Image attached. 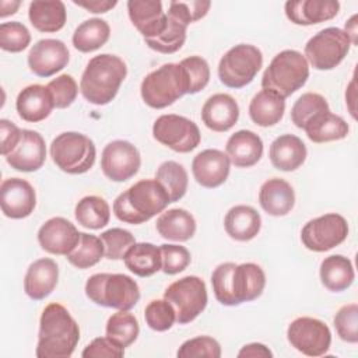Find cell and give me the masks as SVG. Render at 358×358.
Instances as JSON below:
<instances>
[{
  "instance_id": "19",
  "label": "cell",
  "mask_w": 358,
  "mask_h": 358,
  "mask_svg": "<svg viewBox=\"0 0 358 358\" xmlns=\"http://www.w3.org/2000/svg\"><path fill=\"white\" fill-rule=\"evenodd\" d=\"M229 171L231 161L228 155L217 148L203 150L192 161L193 178L206 189L221 186L228 179Z\"/></svg>"
},
{
  "instance_id": "44",
  "label": "cell",
  "mask_w": 358,
  "mask_h": 358,
  "mask_svg": "<svg viewBox=\"0 0 358 358\" xmlns=\"http://www.w3.org/2000/svg\"><path fill=\"white\" fill-rule=\"evenodd\" d=\"M31 42V32L20 21H10L0 24V48L6 52L20 53L28 48Z\"/></svg>"
},
{
  "instance_id": "7",
  "label": "cell",
  "mask_w": 358,
  "mask_h": 358,
  "mask_svg": "<svg viewBox=\"0 0 358 358\" xmlns=\"http://www.w3.org/2000/svg\"><path fill=\"white\" fill-rule=\"evenodd\" d=\"M140 94L145 105L152 109H164L187 94V78L179 63H165L148 73L140 85Z\"/></svg>"
},
{
  "instance_id": "3",
  "label": "cell",
  "mask_w": 358,
  "mask_h": 358,
  "mask_svg": "<svg viewBox=\"0 0 358 358\" xmlns=\"http://www.w3.org/2000/svg\"><path fill=\"white\" fill-rule=\"evenodd\" d=\"M171 204L169 194L157 179H141L120 193L113 201V214L122 222L138 225Z\"/></svg>"
},
{
  "instance_id": "13",
  "label": "cell",
  "mask_w": 358,
  "mask_h": 358,
  "mask_svg": "<svg viewBox=\"0 0 358 358\" xmlns=\"http://www.w3.org/2000/svg\"><path fill=\"white\" fill-rule=\"evenodd\" d=\"M348 236V222L337 213H327L308 221L301 231V241L308 250L327 252L341 245Z\"/></svg>"
},
{
  "instance_id": "33",
  "label": "cell",
  "mask_w": 358,
  "mask_h": 358,
  "mask_svg": "<svg viewBox=\"0 0 358 358\" xmlns=\"http://www.w3.org/2000/svg\"><path fill=\"white\" fill-rule=\"evenodd\" d=\"M285 99L270 90L259 91L249 103V116L260 127H270L282 119Z\"/></svg>"
},
{
  "instance_id": "58",
  "label": "cell",
  "mask_w": 358,
  "mask_h": 358,
  "mask_svg": "<svg viewBox=\"0 0 358 358\" xmlns=\"http://www.w3.org/2000/svg\"><path fill=\"white\" fill-rule=\"evenodd\" d=\"M344 31H345L347 35L350 36L351 43H352V45H357V34H358V31H357V14H354V15L345 22V29H344Z\"/></svg>"
},
{
  "instance_id": "27",
  "label": "cell",
  "mask_w": 358,
  "mask_h": 358,
  "mask_svg": "<svg viewBox=\"0 0 358 358\" xmlns=\"http://www.w3.org/2000/svg\"><path fill=\"white\" fill-rule=\"evenodd\" d=\"M225 154L236 168H250L263 155V140L252 130H238L228 138Z\"/></svg>"
},
{
  "instance_id": "51",
  "label": "cell",
  "mask_w": 358,
  "mask_h": 358,
  "mask_svg": "<svg viewBox=\"0 0 358 358\" xmlns=\"http://www.w3.org/2000/svg\"><path fill=\"white\" fill-rule=\"evenodd\" d=\"M211 7V1H204V0H173L169 3L168 14H172L182 20L185 24H192L196 22L201 18H204Z\"/></svg>"
},
{
  "instance_id": "20",
  "label": "cell",
  "mask_w": 358,
  "mask_h": 358,
  "mask_svg": "<svg viewBox=\"0 0 358 358\" xmlns=\"http://www.w3.org/2000/svg\"><path fill=\"white\" fill-rule=\"evenodd\" d=\"M46 159V144L43 137L29 129H22L21 138L15 148L6 157L7 164L20 172H35L42 168Z\"/></svg>"
},
{
  "instance_id": "29",
  "label": "cell",
  "mask_w": 358,
  "mask_h": 358,
  "mask_svg": "<svg viewBox=\"0 0 358 358\" xmlns=\"http://www.w3.org/2000/svg\"><path fill=\"white\" fill-rule=\"evenodd\" d=\"M224 228L229 238L238 242H248L260 232L262 217L252 206L238 204L231 207L225 214Z\"/></svg>"
},
{
  "instance_id": "18",
  "label": "cell",
  "mask_w": 358,
  "mask_h": 358,
  "mask_svg": "<svg viewBox=\"0 0 358 358\" xmlns=\"http://www.w3.org/2000/svg\"><path fill=\"white\" fill-rule=\"evenodd\" d=\"M80 234L81 232L71 221L63 217H52L41 225L38 242L41 248L50 255L67 256L77 246Z\"/></svg>"
},
{
  "instance_id": "23",
  "label": "cell",
  "mask_w": 358,
  "mask_h": 358,
  "mask_svg": "<svg viewBox=\"0 0 358 358\" xmlns=\"http://www.w3.org/2000/svg\"><path fill=\"white\" fill-rule=\"evenodd\" d=\"M59 281V267L53 259L42 257L35 260L27 268L24 277V291L34 301H42L49 296Z\"/></svg>"
},
{
  "instance_id": "34",
  "label": "cell",
  "mask_w": 358,
  "mask_h": 358,
  "mask_svg": "<svg viewBox=\"0 0 358 358\" xmlns=\"http://www.w3.org/2000/svg\"><path fill=\"white\" fill-rule=\"evenodd\" d=\"M126 267L138 277H151L162 267L161 250L150 242L133 243L123 256Z\"/></svg>"
},
{
  "instance_id": "11",
  "label": "cell",
  "mask_w": 358,
  "mask_h": 358,
  "mask_svg": "<svg viewBox=\"0 0 358 358\" xmlns=\"http://www.w3.org/2000/svg\"><path fill=\"white\" fill-rule=\"evenodd\" d=\"M164 298L173 306L179 324L193 322L208 302L206 282L197 275H186L173 281L165 289Z\"/></svg>"
},
{
  "instance_id": "39",
  "label": "cell",
  "mask_w": 358,
  "mask_h": 358,
  "mask_svg": "<svg viewBox=\"0 0 358 358\" xmlns=\"http://www.w3.org/2000/svg\"><path fill=\"white\" fill-rule=\"evenodd\" d=\"M106 337H109L117 345L126 348L131 345L140 333L137 317L129 310H117L110 315L106 322Z\"/></svg>"
},
{
  "instance_id": "21",
  "label": "cell",
  "mask_w": 358,
  "mask_h": 358,
  "mask_svg": "<svg viewBox=\"0 0 358 358\" xmlns=\"http://www.w3.org/2000/svg\"><path fill=\"white\" fill-rule=\"evenodd\" d=\"M127 13L144 39L155 38L165 29L166 13L159 0H129Z\"/></svg>"
},
{
  "instance_id": "17",
  "label": "cell",
  "mask_w": 358,
  "mask_h": 358,
  "mask_svg": "<svg viewBox=\"0 0 358 358\" xmlns=\"http://www.w3.org/2000/svg\"><path fill=\"white\" fill-rule=\"evenodd\" d=\"M0 206L6 217L22 220L29 217L36 206L34 186L21 178H8L0 186Z\"/></svg>"
},
{
  "instance_id": "38",
  "label": "cell",
  "mask_w": 358,
  "mask_h": 358,
  "mask_svg": "<svg viewBox=\"0 0 358 358\" xmlns=\"http://www.w3.org/2000/svg\"><path fill=\"white\" fill-rule=\"evenodd\" d=\"M186 29H187V24H185L178 17L166 13L165 29L158 36L151 39H144V42L150 49L158 53L171 55L178 52L183 46L186 41Z\"/></svg>"
},
{
  "instance_id": "24",
  "label": "cell",
  "mask_w": 358,
  "mask_h": 358,
  "mask_svg": "<svg viewBox=\"0 0 358 358\" xmlns=\"http://www.w3.org/2000/svg\"><path fill=\"white\" fill-rule=\"evenodd\" d=\"M340 3L336 0H298L287 1L284 11L295 25H315L334 18L338 14Z\"/></svg>"
},
{
  "instance_id": "48",
  "label": "cell",
  "mask_w": 358,
  "mask_h": 358,
  "mask_svg": "<svg viewBox=\"0 0 358 358\" xmlns=\"http://www.w3.org/2000/svg\"><path fill=\"white\" fill-rule=\"evenodd\" d=\"M176 355L179 358H193V357H206V358H220L221 345L220 343L210 336H197L186 340L179 347Z\"/></svg>"
},
{
  "instance_id": "9",
  "label": "cell",
  "mask_w": 358,
  "mask_h": 358,
  "mask_svg": "<svg viewBox=\"0 0 358 358\" xmlns=\"http://www.w3.org/2000/svg\"><path fill=\"white\" fill-rule=\"evenodd\" d=\"M263 66L259 48L239 43L224 53L218 63V78L228 88H243L253 81Z\"/></svg>"
},
{
  "instance_id": "1",
  "label": "cell",
  "mask_w": 358,
  "mask_h": 358,
  "mask_svg": "<svg viewBox=\"0 0 358 358\" xmlns=\"http://www.w3.org/2000/svg\"><path fill=\"white\" fill-rule=\"evenodd\" d=\"M215 299L225 306H236L257 299L266 287V274L256 263L225 262L211 274Z\"/></svg>"
},
{
  "instance_id": "10",
  "label": "cell",
  "mask_w": 358,
  "mask_h": 358,
  "mask_svg": "<svg viewBox=\"0 0 358 358\" xmlns=\"http://www.w3.org/2000/svg\"><path fill=\"white\" fill-rule=\"evenodd\" d=\"M351 45V39L344 29L327 27L306 42L303 56L308 64L316 70H333L344 60Z\"/></svg>"
},
{
  "instance_id": "12",
  "label": "cell",
  "mask_w": 358,
  "mask_h": 358,
  "mask_svg": "<svg viewBox=\"0 0 358 358\" xmlns=\"http://www.w3.org/2000/svg\"><path fill=\"white\" fill-rule=\"evenodd\" d=\"M152 136L162 145L175 152L186 154L197 148L201 141L199 126L180 115H161L152 124Z\"/></svg>"
},
{
  "instance_id": "49",
  "label": "cell",
  "mask_w": 358,
  "mask_h": 358,
  "mask_svg": "<svg viewBox=\"0 0 358 358\" xmlns=\"http://www.w3.org/2000/svg\"><path fill=\"white\" fill-rule=\"evenodd\" d=\"M46 87L50 91L55 108L57 109L69 108L76 101L78 94V85L70 74L57 76L56 78L50 80Z\"/></svg>"
},
{
  "instance_id": "16",
  "label": "cell",
  "mask_w": 358,
  "mask_h": 358,
  "mask_svg": "<svg viewBox=\"0 0 358 358\" xmlns=\"http://www.w3.org/2000/svg\"><path fill=\"white\" fill-rule=\"evenodd\" d=\"M70 60V52L60 39H41L29 49L27 62L29 70L38 77H50L62 71Z\"/></svg>"
},
{
  "instance_id": "54",
  "label": "cell",
  "mask_w": 358,
  "mask_h": 358,
  "mask_svg": "<svg viewBox=\"0 0 358 358\" xmlns=\"http://www.w3.org/2000/svg\"><path fill=\"white\" fill-rule=\"evenodd\" d=\"M239 358H271L273 352L270 351V348L262 343H249L245 344L239 352H238Z\"/></svg>"
},
{
  "instance_id": "26",
  "label": "cell",
  "mask_w": 358,
  "mask_h": 358,
  "mask_svg": "<svg viewBox=\"0 0 358 358\" xmlns=\"http://www.w3.org/2000/svg\"><path fill=\"white\" fill-rule=\"evenodd\" d=\"M259 204L268 215L284 217L295 206L294 187L281 178L267 179L260 186Z\"/></svg>"
},
{
  "instance_id": "56",
  "label": "cell",
  "mask_w": 358,
  "mask_h": 358,
  "mask_svg": "<svg viewBox=\"0 0 358 358\" xmlns=\"http://www.w3.org/2000/svg\"><path fill=\"white\" fill-rule=\"evenodd\" d=\"M21 6V1H10V0H1L0 1V17L6 18L7 15H13L17 13L18 7Z\"/></svg>"
},
{
  "instance_id": "22",
  "label": "cell",
  "mask_w": 358,
  "mask_h": 358,
  "mask_svg": "<svg viewBox=\"0 0 358 358\" xmlns=\"http://www.w3.org/2000/svg\"><path fill=\"white\" fill-rule=\"evenodd\" d=\"M239 119V105L229 94L211 95L201 108V120L213 131L224 133L232 129Z\"/></svg>"
},
{
  "instance_id": "42",
  "label": "cell",
  "mask_w": 358,
  "mask_h": 358,
  "mask_svg": "<svg viewBox=\"0 0 358 358\" xmlns=\"http://www.w3.org/2000/svg\"><path fill=\"white\" fill-rule=\"evenodd\" d=\"M326 110H330V108L323 95L317 92H305L292 105L291 120L298 129L303 130L310 119Z\"/></svg>"
},
{
  "instance_id": "30",
  "label": "cell",
  "mask_w": 358,
  "mask_h": 358,
  "mask_svg": "<svg viewBox=\"0 0 358 358\" xmlns=\"http://www.w3.org/2000/svg\"><path fill=\"white\" fill-rule=\"evenodd\" d=\"M157 232L168 241L186 242L196 232V220L185 208H171L162 211L155 222Z\"/></svg>"
},
{
  "instance_id": "28",
  "label": "cell",
  "mask_w": 358,
  "mask_h": 358,
  "mask_svg": "<svg viewBox=\"0 0 358 358\" xmlns=\"http://www.w3.org/2000/svg\"><path fill=\"white\" fill-rule=\"evenodd\" d=\"M308 155L305 143L294 134H282L273 140L268 157L273 166L278 171L292 172L302 166Z\"/></svg>"
},
{
  "instance_id": "2",
  "label": "cell",
  "mask_w": 358,
  "mask_h": 358,
  "mask_svg": "<svg viewBox=\"0 0 358 358\" xmlns=\"http://www.w3.org/2000/svg\"><path fill=\"white\" fill-rule=\"evenodd\" d=\"M80 341V327L67 308L57 302L45 306L39 319L38 358H69Z\"/></svg>"
},
{
  "instance_id": "45",
  "label": "cell",
  "mask_w": 358,
  "mask_h": 358,
  "mask_svg": "<svg viewBox=\"0 0 358 358\" xmlns=\"http://www.w3.org/2000/svg\"><path fill=\"white\" fill-rule=\"evenodd\" d=\"M187 78V94H197L204 90L210 81V66L201 56H189L179 63Z\"/></svg>"
},
{
  "instance_id": "55",
  "label": "cell",
  "mask_w": 358,
  "mask_h": 358,
  "mask_svg": "<svg viewBox=\"0 0 358 358\" xmlns=\"http://www.w3.org/2000/svg\"><path fill=\"white\" fill-rule=\"evenodd\" d=\"M76 6L85 8L90 13L94 14H102V13H108L109 10H112L113 7H116L117 1L116 0H87V1H73Z\"/></svg>"
},
{
  "instance_id": "37",
  "label": "cell",
  "mask_w": 358,
  "mask_h": 358,
  "mask_svg": "<svg viewBox=\"0 0 358 358\" xmlns=\"http://www.w3.org/2000/svg\"><path fill=\"white\" fill-rule=\"evenodd\" d=\"M77 222L88 229H101L109 224L110 208L108 201L101 196H85L74 208Z\"/></svg>"
},
{
  "instance_id": "57",
  "label": "cell",
  "mask_w": 358,
  "mask_h": 358,
  "mask_svg": "<svg viewBox=\"0 0 358 358\" xmlns=\"http://www.w3.org/2000/svg\"><path fill=\"white\" fill-rule=\"evenodd\" d=\"M345 103L348 105L350 113L355 119V106H354V103H355V80L354 78L351 80V83L347 87V91H345Z\"/></svg>"
},
{
  "instance_id": "52",
  "label": "cell",
  "mask_w": 358,
  "mask_h": 358,
  "mask_svg": "<svg viewBox=\"0 0 358 358\" xmlns=\"http://www.w3.org/2000/svg\"><path fill=\"white\" fill-rule=\"evenodd\" d=\"M123 355L124 348L106 336L94 338L81 352L83 358H122Z\"/></svg>"
},
{
  "instance_id": "35",
  "label": "cell",
  "mask_w": 358,
  "mask_h": 358,
  "mask_svg": "<svg viewBox=\"0 0 358 358\" xmlns=\"http://www.w3.org/2000/svg\"><path fill=\"white\" fill-rule=\"evenodd\" d=\"M303 130L310 141L322 144L345 138L348 136L350 127L341 116L326 110L310 119Z\"/></svg>"
},
{
  "instance_id": "47",
  "label": "cell",
  "mask_w": 358,
  "mask_h": 358,
  "mask_svg": "<svg viewBox=\"0 0 358 358\" xmlns=\"http://www.w3.org/2000/svg\"><path fill=\"white\" fill-rule=\"evenodd\" d=\"M338 337L345 341L355 344L358 343V305L348 303L341 306L333 319Z\"/></svg>"
},
{
  "instance_id": "40",
  "label": "cell",
  "mask_w": 358,
  "mask_h": 358,
  "mask_svg": "<svg viewBox=\"0 0 358 358\" xmlns=\"http://www.w3.org/2000/svg\"><path fill=\"white\" fill-rule=\"evenodd\" d=\"M155 179L165 187L169 194L171 203L179 201L187 190L189 176L183 165L176 161H165L162 162L155 173Z\"/></svg>"
},
{
  "instance_id": "14",
  "label": "cell",
  "mask_w": 358,
  "mask_h": 358,
  "mask_svg": "<svg viewBox=\"0 0 358 358\" xmlns=\"http://www.w3.org/2000/svg\"><path fill=\"white\" fill-rule=\"evenodd\" d=\"M287 340L291 347L303 355L320 357L330 348L331 331L323 320L301 316L289 323L287 329Z\"/></svg>"
},
{
  "instance_id": "4",
  "label": "cell",
  "mask_w": 358,
  "mask_h": 358,
  "mask_svg": "<svg viewBox=\"0 0 358 358\" xmlns=\"http://www.w3.org/2000/svg\"><path fill=\"white\" fill-rule=\"evenodd\" d=\"M127 76V66L116 55L101 53L87 63L81 80V95L92 105H108L115 99Z\"/></svg>"
},
{
  "instance_id": "8",
  "label": "cell",
  "mask_w": 358,
  "mask_h": 358,
  "mask_svg": "<svg viewBox=\"0 0 358 358\" xmlns=\"http://www.w3.org/2000/svg\"><path fill=\"white\" fill-rule=\"evenodd\" d=\"M53 164L69 175L88 172L96 158L94 141L78 131H64L56 136L49 148Z\"/></svg>"
},
{
  "instance_id": "46",
  "label": "cell",
  "mask_w": 358,
  "mask_h": 358,
  "mask_svg": "<svg viewBox=\"0 0 358 358\" xmlns=\"http://www.w3.org/2000/svg\"><path fill=\"white\" fill-rule=\"evenodd\" d=\"M101 241L105 248V257L109 260L123 259L127 249L136 243L134 235L123 228H110L101 234Z\"/></svg>"
},
{
  "instance_id": "5",
  "label": "cell",
  "mask_w": 358,
  "mask_h": 358,
  "mask_svg": "<svg viewBox=\"0 0 358 358\" xmlns=\"http://www.w3.org/2000/svg\"><path fill=\"white\" fill-rule=\"evenodd\" d=\"M309 78V64L305 56L295 49L277 53L262 77L263 90H270L281 98L291 96Z\"/></svg>"
},
{
  "instance_id": "15",
  "label": "cell",
  "mask_w": 358,
  "mask_h": 358,
  "mask_svg": "<svg viewBox=\"0 0 358 358\" xmlns=\"http://www.w3.org/2000/svg\"><path fill=\"white\" fill-rule=\"evenodd\" d=\"M141 155L127 140H113L105 145L101 155V169L112 182H126L140 169Z\"/></svg>"
},
{
  "instance_id": "6",
  "label": "cell",
  "mask_w": 358,
  "mask_h": 358,
  "mask_svg": "<svg viewBox=\"0 0 358 358\" xmlns=\"http://www.w3.org/2000/svg\"><path fill=\"white\" fill-rule=\"evenodd\" d=\"M85 295L99 306L130 310L140 299V288L130 275L96 273L87 280Z\"/></svg>"
},
{
  "instance_id": "36",
  "label": "cell",
  "mask_w": 358,
  "mask_h": 358,
  "mask_svg": "<svg viewBox=\"0 0 358 358\" xmlns=\"http://www.w3.org/2000/svg\"><path fill=\"white\" fill-rule=\"evenodd\" d=\"M110 36V27L102 18H90L81 22L71 38L73 46L83 53L95 52L102 48Z\"/></svg>"
},
{
  "instance_id": "32",
  "label": "cell",
  "mask_w": 358,
  "mask_h": 358,
  "mask_svg": "<svg viewBox=\"0 0 358 358\" xmlns=\"http://www.w3.org/2000/svg\"><path fill=\"white\" fill-rule=\"evenodd\" d=\"M320 281L331 292H341L354 282L355 273L352 263L343 255H330L324 257L319 268Z\"/></svg>"
},
{
  "instance_id": "31",
  "label": "cell",
  "mask_w": 358,
  "mask_h": 358,
  "mask_svg": "<svg viewBox=\"0 0 358 358\" xmlns=\"http://www.w3.org/2000/svg\"><path fill=\"white\" fill-rule=\"evenodd\" d=\"M28 18L39 32H57L67 20L66 6L60 0H34L29 3Z\"/></svg>"
},
{
  "instance_id": "41",
  "label": "cell",
  "mask_w": 358,
  "mask_h": 358,
  "mask_svg": "<svg viewBox=\"0 0 358 358\" xmlns=\"http://www.w3.org/2000/svg\"><path fill=\"white\" fill-rule=\"evenodd\" d=\"M105 256V248L99 236L87 232L80 234V241L73 252L66 257L77 268H90L101 262Z\"/></svg>"
},
{
  "instance_id": "43",
  "label": "cell",
  "mask_w": 358,
  "mask_h": 358,
  "mask_svg": "<svg viewBox=\"0 0 358 358\" xmlns=\"http://www.w3.org/2000/svg\"><path fill=\"white\" fill-rule=\"evenodd\" d=\"M144 319L151 330L166 331L176 322V312L165 298L152 299L144 309Z\"/></svg>"
},
{
  "instance_id": "53",
  "label": "cell",
  "mask_w": 358,
  "mask_h": 358,
  "mask_svg": "<svg viewBox=\"0 0 358 358\" xmlns=\"http://www.w3.org/2000/svg\"><path fill=\"white\" fill-rule=\"evenodd\" d=\"M21 134H22V130L18 126H15L13 122L7 119L0 120V140H1L0 151L3 157H7L15 148V145L21 138Z\"/></svg>"
},
{
  "instance_id": "25",
  "label": "cell",
  "mask_w": 358,
  "mask_h": 358,
  "mask_svg": "<svg viewBox=\"0 0 358 358\" xmlns=\"http://www.w3.org/2000/svg\"><path fill=\"white\" fill-rule=\"evenodd\" d=\"M55 108L53 98L48 87L31 84L20 91L15 99L18 116L29 123H38L49 117Z\"/></svg>"
},
{
  "instance_id": "50",
  "label": "cell",
  "mask_w": 358,
  "mask_h": 358,
  "mask_svg": "<svg viewBox=\"0 0 358 358\" xmlns=\"http://www.w3.org/2000/svg\"><path fill=\"white\" fill-rule=\"evenodd\" d=\"M159 250L162 257L161 270L168 275H175L183 271L190 264V252L182 245L164 243L159 246Z\"/></svg>"
}]
</instances>
